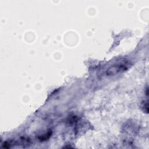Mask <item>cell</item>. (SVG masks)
I'll use <instances>...</instances> for the list:
<instances>
[{"mask_svg": "<svg viewBox=\"0 0 149 149\" xmlns=\"http://www.w3.org/2000/svg\"><path fill=\"white\" fill-rule=\"evenodd\" d=\"M129 65L127 61H122L118 62V63L113 65L109 67L107 69L106 74L107 76H113L119 73L126 70L128 69Z\"/></svg>", "mask_w": 149, "mask_h": 149, "instance_id": "cell-1", "label": "cell"}]
</instances>
